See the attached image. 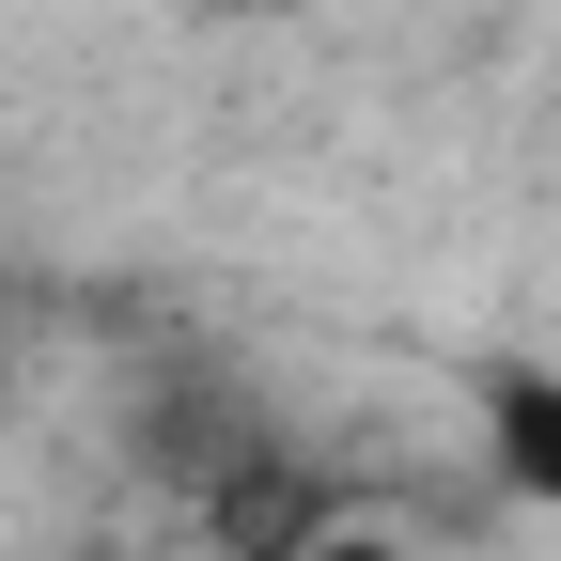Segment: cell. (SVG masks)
I'll return each instance as SVG.
<instances>
[{"mask_svg": "<svg viewBox=\"0 0 561 561\" xmlns=\"http://www.w3.org/2000/svg\"><path fill=\"white\" fill-rule=\"evenodd\" d=\"M483 453L530 515H561V359H483Z\"/></svg>", "mask_w": 561, "mask_h": 561, "instance_id": "6da1fadb", "label": "cell"}, {"mask_svg": "<svg viewBox=\"0 0 561 561\" xmlns=\"http://www.w3.org/2000/svg\"><path fill=\"white\" fill-rule=\"evenodd\" d=\"M297 561H421V546H390V530H359V515H343V530H312Z\"/></svg>", "mask_w": 561, "mask_h": 561, "instance_id": "7a4b0ae2", "label": "cell"}]
</instances>
